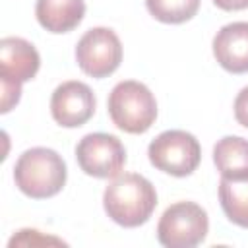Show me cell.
I'll use <instances>...</instances> for the list:
<instances>
[{
	"mask_svg": "<svg viewBox=\"0 0 248 248\" xmlns=\"http://www.w3.org/2000/svg\"><path fill=\"white\" fill-rule=\"evenodd\" d=\"M35 16L41 27L50 33H68L85 16L83 0H37Z\"/></svg>",
	"mask_w": 248,
	"mask_h": 248,
	"instance_id": "8fae6325",
	"label": "cell"
},
{
	"mask_svg": "<svg viewBox=\"0 0 248 248\" xmlns=\"http://www.w3.org/2000/svg\"><path fill=\"white\" fill-rule=\"evenodd\" d=\"M213 163L221 178L246 180L248 178V140L238 136H225L213 147Z\"/></svg>",
	"mask_w": 248,
	"mask_h": 248,
	"instance_id": "7c38bea8",
	"label": "cell"
},
{
	"mask_svg": "<svg viewBox=\"0 0 248 248\" xmlns=\"http://www.w3.org/2000/svg\"><path fill=\"white\" fill-rule=\"evenodd\" d=\"M149 14L163 23H184L198 14L200 0H145Z\"/></svg>",
	"mask_w": 248,
	"mask_h": 248,
	"instance_id": "5bb4252c",
	"label": "cell"
},
{
	"mask_svg": "<svg viewBox=\"0 0 248 248\" xmlns=\"http://www.w3.org/2000/svg\"><path fill=\"white\" fill-rule=\"evenodd\" d=\"M76 60L83 74L91 78L110 76L122 62V45L108 27L89 29L76 46Z\"/></svg>",
	"mask_w": 248,
	"mask_h": 248,
	"instance_id": "52a82bcc",
	"label": "cell"
},
{
	"mask_svg": "<svg viewBox=\"0 0 248 248\" xmlns=\"http://www.w3.org/2000/svg\"><path fill=\"white\" fill-rule=\"evenodd\" d=\"M107 105L114 126L128 134L147 132L157 118V103L153 93L143 83L134 79L116 83Z\"/></svg>",
	"mask_w": 248,
	"mask_h": 248,
	"instance_id": "3957f363",
	"label": "cell"
},
{
	"mask_svg": "<svg viewBox=\"0 0 248 248\" xmlns=\"http://www.w3.org/2000/svg\"><path fill=\"white\" fill-rule=\"evenodd\" d=\"M16 186L33 200L56 196L66 184V163L48 147H31L19 155L14 167Z\"/></svg>",
	"mask_w": 248,
	"mask_h": 248,
	"instance_id": "7a4b0ae2",
	"label": "cell"
},
{
	"mask_svg": "<svg viewBox=\"0 0 248 248\" xmlns=\"http://www.w3.org/2000/svg\"><path fill=\"white\" fill-rule=\"evenodd\" d=\"M0 81H2V107H0V112L6 114L14 105H17V101L21 97V83L12 81V79H4V78H0Z\"/></svg>",
	"mask_w": 248,
	"mask_h": 248,
	"instance_id": "9a60e30c",
	"label": "cell"
},
{
	"mask_svg": "<svg viewBox=\"0 0 248 248\" xmlns=\"http://www.w3.org/2000/svg\"><path fill=\"white\" fill-rule=\"evenodd\" d=\"M79 169L95 178H114L126 163V149L116 136L95 132L87 134L76 145Z\"/></svg>",
	"mask_w": 248,
	"mask_h": 248,
	"instance_id": "8992f818",
	"label": "cell"
},
{
	"mask_svg": "<svg viewBox=\"0 0 248 248\" xmlns=\"http://www.w3.org/2000/svg\"><path fill=\"white\" fill-rule=\"evenodd\" d=\"M234 118L238 124L248 128V85L240 89V93L234 99Z\"/></svg>",
	"mask_w": 248,
	"mask_h": 248,
	"instance_id": "2e32d148",
	"label": "cell"
},
{
	"mask_svg": "<svg viewBox=\"0 0 248 248\" xmlns=\"http://www.w3.org/2000/svg\"><path fill=\"white\" fill-rule=\"evenodd\" d=\"M95 112V95L83 81H64L50 97V114L64 128L85 124Z\"/></svg>",
	"mask_w": 248,
	"mask_h": 248,
	"instance_id": "ba28073f",
	"label": "cell"
},
{
	"mask_svg": "<svg viewBox=\"0 0 248 248\" xmlns=\"http://www.w3.org/2000/svg\"><path fill=\"white\" fill-rule=\"evenodd\" d=\"M41 58L37 48L21 37H4L0 41V78L25 83L39 72Z\"/></svg>",
	"mask_w": 248,
	"mask_h": 248,
	"instance_id": "9c48e42d",
	"label": "cell"
},
{
	"mask_svg": "<svg viewBox=\"0 0 248 248\" xmlns=\"http://www.w3.org/2000/svg\"><path fill=\"white\" fill-rule=\"evenodd\" d=\"M213 56L231 74L248 72V21L223 25L213 37Z\"/></svg>",
	"mask_w": 248,
	"mask_h": 248,
	"instance_id": "30bf717a",
	"label": "cell"
},
{
	"mask_svg": "<svg viewBox=\"0 0 248 248\" xmlns=\"http://www.w3.org/2000/svg\"><path fill=\"white\" fill-rule=\"evenodd\" d=\"M219 202L231 223L248 229V178L246 180L221 178Z\"/></svg>",
	"mask_w": 248,
	"mask_h": 248,
	"instance_id": "4fadbf2b",
	"label": "cell"
},
{
	"mask_svg": "<svg viewBox=\"0 0 248 248\" xmlns=\"http://www.w3.org/2000/svg\"><path fill=\"white\" fill-rule=\"evenodd\" d=\"M103 205L114 223L134 229L143 225L155 211L157 192L145 176L124 172L114 176L105 188Z\"/></svg>",
	"mask_w": 248,
	"mask_h": 248,
	"instance_id": "6da1fadb",
	"label": "cell"
},
{
	"mask_svg": "<svg viewBox=\"0 0 248 248\" xmlns=\"http://www.w3.org/2000/svg\"><path fill=\"white\" fill-rule=\"evenodd\" d=\"M207 213L194 202H176L165 209L157 225V238L167 248H194L207 236Z\"/></svg>",
	"mask_w": 248,
	"mask_h": 248,
	"instance_id": "277c9868",
	"label": "cell"
},
{
	"mask_svg": "<svg viewBox=\"0 0 248 248\" xmlns=\"http://www.w3.org/2000/svg\"><path fill=\"white\" fill-rule=\"evenodd\" d=\"M213 4L225 12H234V10H246L248 0H213Z\"/></svg>",
	"mask_w": 248,
	"mask_h": 248,
	"instance_id": "e0dca14e",
	"label": "cell"
},
{
	"mask_svg": "<svg viewBox=\"0 0 248 248\" xmlns=\"http://www.w3.org/2000/svg\"><path fill=\"white\" fill-rule=\"evenodd\" d=\"M147 155L155 169L172 176H188L200 165L202 147L192 134L184 130H167L149 143Z\"/></svg>",
	"mask_w": 248,
	"mask_h": 248,
	"instance_id": "5b68a950",
	"label": "cell"
}]
</instances>
